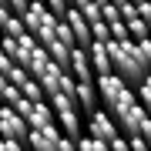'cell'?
I'll return each mask as SVG.
<instances>
[{"label": "cell", "instance_id": "obj_11", "mask_svg": "<svg viewBox=\"0 0 151 151\" xmlns=\"http://www.w3.org/2000/svg\"><path fill=\"white\" fill-rule=\"evenodd\" d=\"M70 74H74L77 81H97L94 64H91V54H87L84 47H74V54H70Z\"/></svg>", "mask_w": 151, "mask_h": 151}, {"label": "cell", "instance_id": "obj_8", "mask_svg": "<svg viewBox=\"0 0 151 151\" xmlns=\"http://www.w3.org/2000/svg\"><path fill=\"white\" fill-rule=\"evenodd\" d=\"M64 20H67V27L74 30V37H77V47L91 50V47H94V34H91V24L84 20V14L77 10V7H70V10L64 14Z\"/></svg>", "mask_w": 151, "mask_h": 151}, {"label": "cell", "instance_id": "obj_4", "mask_svg": "<svg viewBox=\"0 0 151 151\" xmlns=\"http://www.w3.org/2000/svg\"><path fill=\"white\" fill-rule=\"evenodd\" d=\"M27 148L30 151H77V141L67 138L60 128H44V131H30Z\"/></svg>", "mask_w": 151, "mask_h": 151}, {"label": "cell", "instance_id": "obj_15", "mask_svg": "<svg viewBox=\"0 0 151 151\" xmlns=\"http://www.w3.org/2000/svg\"><path fill=\"white\" fill-rule=\"evenodd\" d=\"M0 97H4V104H7V108H14V104L24 97V91H20L17 84H10V81H4V77H0Z\"/></svg>", "mask_w": 151, "mask_h": 151}, {"label": "cell", "instance_id": "obj_7", "mask_svg": "<svg viewBox=\"0 0 151 151\" xmlns=\"http://www.w3.org/2000/svg\"><path fill=\"white\" fill-rule=\"evenodd\" d=\"M20 20L27 24V30L34 34V37H40V34L47 30V27H54V24L60 20V17H54V14H50V7L44 4V0H34V4H30V10L24 14Z\"/></svg>", "mask_w": 151, "mask_h": 151}, {"label": "cell", "instance_id": "obj_14", "mask_svg": "<svg viewBox=\"0 0 151 151\" xmlns=\"http://www.w3.org/2000/svg\"><path fill=\"white\" fill-rule=\"evenodd\" d=\"M64 74H67L64 67H57V64H50V67H47V70H44V74L37 77V84L44 87V94H47V97H54V94L60 91V84H64Z\"/></svg>", "mask_w": 151, "mask_h": 151}, {"label": "cell", "instance_id": "obj_10", "mask_svg": "<svg viewBox=\"0 0 151 151\" xmlns=\"http://www.w3.org/2000/svg\"><path fill=\"white\" fill-rule=\"evenodd\" d=\"M87 54H91V64H94V74H97V77H111V74H118V70H114V57H111L108 44H97V40H94V47L87 50Z\"/></svg>", "mask_w": 151, "mask_h": 151}, {"label": "cell", "instance_id": "obj_22", "mask_svg": "<svg viewBox=\"0 0 151 151\" xmlns=\"http://www.w3.org/2000/svg\"><path fill=\"white\" fill-rule=\"evenodd\" d=\"M14 111L20 114V118H30V111H34V101H27V97H20V101L14 104Z\"/></svg>", "mask_w": 151, "mask_h": 151}, {"label": "cell", "instance_id": "obj_6", "mask_svg": "<svg viewBox=\"0 0 151 151\" xmlns=\"http://www.w3.org/2000/svg\"><path fill=\"white\" fill-rule=\"evenodd\" d=\"M87 134L97 138V141H104V145H114V141L121 138V128H118V121L111 118L108 111H94L91 114V121H87Z\"/></svg>", "mask_w": 151, "mask_h": 151}, {"label": "cell", "instance_id": "obj_23", "mask_svg": "<svg viewBox=\"0 0 151 151\" xmlns=\"http://www.w3.org/2000/svg\"><path fill=\"white\" fill-rule=\"evenodd\" d=\"M131 151H151V145H148L141 134H134V138H131Z\"/></svg>", "mask_w": 151, "mask_h": 151}, {"label": "cell", "instance_id": "obj_19", "mask_svg": "<svg viewBox=\"0 0 151 151\" xmlns=\"http://www.w3.org/2000/svg\"><path fill=\"white\" fill-rule=\"evenodd\" d=\"M44 4H47V7H50V14L60 17V20H64V14L70 10V0H44Z\"/></svg>", "mask_w": 151, "mask_h": 151}, {"label": "cell", "instance_id": "obj_26", "mask_svg": "<svg viewBox=\"0 0 151 151\" xmlns=\"http://www.w3.org/2000/svg\"><path fill=\"white\" fill-rule=\"evenodd\" d=\"M91 4H94V0H70V7H77V10H87Z\"/></svg>", "mask_w": 151, "mask_h": 151}, {"label": "cell", "instance_id": "obj_24", "mask_svg": "<svg viewBox=\"0 0 151 151\" xmlns=\"http://www.w3.org/2000/svg\"><path fill=\"white\" fill-rule=\"evenodd\" d=\"M0 151H24V145H20V141H0Z\"/></svg>", "mask_w": 151, "mask_h": 151}, {"label": "cell", "instance_id": "obj_17", "mask_svg": "<svg viewBox=\"0 0 151 151\" xmlns=\"http://www.w3.org/2000/svg\"><path fill=\"white\" fill-rule=\"evenodd\" d=\"M30 4H34V0H0V7H7V10L17 14V17L27 14V10H30Z\"/></svg>", "mask_w": 151, "mask_h": 151}, {"label": "cell", "instance_id": "obj_18", "mask_svg": "<svg viewBox=\"0 0 151 151\" xmlns=\"http://www.w3.org/2000/svg\"><path fill=\"white\" fill-rule=\"evenodd\" d=\"M57 40H60V44H67L70 50L77 47V37H74V30L67 27V20H60V27H57Z\"/></svg>", "mask_w": 151, "mask_h": 151}, {"label": "cell", "instance_id": "obj_27", "mask_svg": "<svg viewBox=\"0 0 151 151\" xmlns=\"http://www.w3.org/2000/svg\"><path fill=\"white\" fill-rule=\"evenodd\" d=\"M148 118H151V104H148Z\"/></svg>", "mask_w": 151, "mask_h": 151}, {"label": "cell", "instance_id": "obj_3", "mask_svg": "<svg viewBox=\"0 0 151 151\" xmlns=\"http://www.w3.org/2000/svg\"><path fill=\"white\" fill-rule=\"evenodd\" d=\"M50 108L57 111V121H60V131H64L67 138H84L81 134V104H77V97H70V94H54L50 97Z\"/></svg>", "mask_w": 151, "mask_h": 151}, {"label": "cell", "instance_id": "obj_13", "mask_svg": "<svg viewBox=\"0 0 151 151\" xmlns=\"http://www.w3.org/2000/svg\"><path fill=\"white\" fill-rule=\"evenodd\" d=\"M0 24H4V37H14V40H24V37H27V24H24L20 20V17H17V14H10V10H7V7H0Z\"/></svg>", "mask_w": 151, "mask_h": 151}, {"label": "cell", "instance_id": "obj_20", "mask_svg": "<svg viewBox=\"0 0 151 151\" xmlns=\"http://www.w3.org/2000/svg\"><path fill=\"white\" fill-rule=\"evenodd\" d=\"M138 101L145 104V108H148V104H151V74H148L145 81L138 84Z\"/></svg>", "mask_w": 151, "mask_h": 151}, {"label": "cell", "instance_id": "obj_21", "mask_svg": "<svg viewBox=\"0 0 151 151\" xmlns=\"http://www.w3.org/2000/svg\"><path fill=\"white\" fill-rule=\"evenodd\" d=\"M121 17H124V20H138V17H141V10H138V4H134V0L121 7Z\"/></svg>", "mask_w": 151, "mask_h": 151}, {"label": "cell", "instance_id": "obj_9", "mask_svg": "<svg viewBox=\"0 0 151 151\" xmlns=\"http://www.w3.org/2000/svg\"><path fill=\"white\" fill-rule=\"evenodd\" d=\"M145 121H148V108H145V104H134V108H128L118 118V128H121L124 138H134V134H141Z\"/></svg>", "mask_w": 151, "mask_h": 151}, {"label": "cell", "instance_id": "obj_16", "mask_svg": "<svg viewBox=\"0 0 151 151\" xmlns=\"http://www.w3.org/2000/svg\"><path fill=\"white\" fill-rule=\"evenodd\" d=\"M77 151H111L104 141H97V138H91V134H84V138H77Z\"/></svg>", "mask_w": 151, "mask_h": 151}, {"label": "cell", "instance_id": "obj_1", "mask_svg": "<svg viewBox=\"0 0 151 151\" xmlns=\"http://www.w3.org/2000/svg\"><path fill=\"white\" fill-rule=\"evenodd\" d=\"M108 50H111V57H114V70H118V77H124V81L138 91V84L148 77V67H145V60H141L138 44H134V40H111Z\"/></svg>", "mask_w": 151, "mask_h": 151}, {"label": "cell", "instance_id": "obj_5", "mask_svg": "<svg viewBox=\"0 0 151 151\" xmlns=\"http://www.w3.org/2000/svg\"><path fill=\"white\" fill-rule=\"evenodd\" d=\"M0 134H4L7 141H20V145H27V138H30V124L27 118H20L14 108H0Z\"/></svg>", "mask_w": 151, "mask_h": 151}, {"label": "cell", "instance_id": "obj_12", "mask_svg": "<svg viewBox=\"0 0 151 151\" xmlns=\"http://www.w3.org/2000/svg\"><path fill=\"white\" fill-rule=\"evenodd\" d=\"M30 131H44V128H57V111L50 108L47 101H40V104H34V111H30Z\"/></svg>", "mask_w": 151, "mask_h": 151}, {"label": "cell", "instance_id": "obj_2", "mask_svg": "<svg viewBox=\"0 0 151 151\" xmlns=\"http://www.w3.org/2000/svg\"><path fill=\"white\" fill-rule=\"evenodd\" d=\"M97 94L104 97L108 114H111L114 121H118L128 108L141 104V101H138V91H134L128 81H124V77H118V74H111V77H97Z\"/></svg>", "mask_w": 151, "mask_h": 151}, {"label": "cell", "instance_id": "obj_25", "mask_svg": "<svg viewBox=\"0 0 151 151\" xmlns=\"http://www.w3.org/2000/svg\"><path fill=\"white\" fill-rule=\"evenodd\" d=\"M138 10H141V20H151V4H138Z\"/></svg>", "mask_w": 151, "mask_h": 151}]
</instances>
